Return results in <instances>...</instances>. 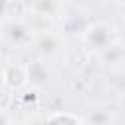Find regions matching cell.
Wrapping results in <instances>:
<instances>
[{"label":"cell","instance_id":"cell-1","mask_svg":"<svg viewBox=\"0 0 125 125\" xmlns=\"http://www.w3.org/2000/svg\"><path fill=\"white\" fill-rule=\"evenodd\" d=\"M111 39H113V31L107 23H94L84 29L86 45L96 51H105L107 47H111Z\"/></svg>","mask_w":125,"mask_h":125},{"label":"cell","instance_id":"cell-2","mask_svg":"<svg viewBox=\"0 0 125 125\" xmlns=\"http://www.w3.org/2000/svg\"><path fill=\"white\" fill-rule=\"evenodd\" d=\"M2 82L8 90H21L27 84L25 68L18 64H8L6 68H2Z\"/></svg>","mask_w":125,"mask_h":125},{"label":"cell","instance_id":"cell-3","mask_svg":"<svg viewBox=\"0 0 125 125\" xmlns=\"http://www.w3.org/2000/svg\"><path fill=\"white\" fill-rule=\"evenodd\" d=\"M25 25H27L29 31H37L39 35L41 33H49L51 31V16H43V14L31 12L27 21H25Z\"/></svg>","mask_w":125,"mask_h":125},{"label":"cell","instance_id":"cell-4","mask_svg":"<svg viewBox=\"0 0 125 125\" xmlns=\"http://www.w3.org/2000/svg\"><path fill=\"white\" fill-rule=\"evenodd\" d=\"M25 76H27V82H31V84L39 86V84H43V82L47 80V76H49V70H47L45 62H41V61H35V62H31V64L25 68Z\"/></svg>","mask_w":125,"mask_h":125},{"label":"cell","instance_id":"cell-5","mask_svg":"<svg viewBox=\"0 0 125 125\" xmlns=\"http://www.w3.org/2000/svg\"><path fill=\"white\" fill-rule=\"evenodd\" d=\"M8 37L16 45H23V43L29 41L31 35H29V29H27V25L23 21H12L8 25Z\"/></svg>","mask_w":125,"mask_h":125},{"label":"cell","instance_id":"cell-6","mask_svg":"<svg viewBox=\"0 0 125 125\" xmlns=\"http://www.w3.org/2000/svg\"><path fill=\"white\" fill-rule=\"evenodd\" d=\"M57 47H59V37L55 35V33H41L39 37H37V49H39V53H43V55H53L55 51H57Z\"/></svg>","mask_w":125,"mask_h":125},{"label":"cell","instance_id":"cell-7","mask_svg":"<svg viewBox=\"0 0 125 125\" xmlns=\"http://www.w3.org/2000/svg\"><path fill=\"white\" fill-rule=\"evenodd\" d=\"M61 27L66 31V33H78V31H84L86 27H88V23H86V20L80 16H76V14H70V16H64L62 18V21H61Z\"/></svg>","mask_w":125,"mask_h":125},{"label":"cell","instance_id":"cell-8","mask_svg":"<svg viewBox=\"0 0 125 125\" xmlns=\"http://www.w3.org/2000/svg\"><path fill=\"white\" fill-rule=\"evenodd\" d=\"M47 125H82V121H80V117H76L68 111H59L47 119Z\"/></svg>","mask_w":125,"mask_h":125},{"label":"cell","instance_id":"cell-9","mask_svg":"<svg viewBox=\"0 0 125 125\" xmlns=\"http://www.w3.org/2000/svg\"><path fill=\"white\" fill-rule=\"evenodd\" d=\"M90 121H92V125H100V123L109 121V115H107L105 111H102V109H96V111L90 115Z\"/></svg>","mask_w":125,"mask_h":125},{"label":"cell","instance_id":"cell-10","mask_svg":"<svg viewBox=\"0 0 125 125\" xmlns=\"http://www.w3.org/2000/svg\"><path fill=\"white\" fill-rule=\"evenodd\" d=\"M12 94L8 90H0V113H4V109H8V105L12 104Z\"/></svg>","mask_w":125,"mask_h":125},{"label":"cell","instance_id":"cell-11","mask_svg":"<svg viewBox=\"0 0 125 125\" xmlns=\"http://www.w3.org/2000/svg\"><path fill=\"white\" fill-rule=\"evenodd\" d=\"M8 16V2H0V18Z\"/></svg>","mask_w":125,"mask_h":125},{"label":"cell","instance_id":"cell-12","mask_svg":"<svg viewBox=\"0 0 125 125\" xmlns=\"http://www.w3.org/2000/svg\"><path fill=\"white\" fill-rule=\"evenodd\" d=\"M0 125H10V119L6 117V113H0Z\"/></svg>","mask_w":125,"mask_h":125},{"label":"cell","instance_id":"cell-13","mask_svg":"<svg viewBox=\"0 0 125 125\" xmlns=\"http://www.w3.org/2000/svg\"><path fill=\"white\" fill-rule=\"evenodd\" d=\"M100 125H111V121H105V123H100Z\"/></svg>","mask_w":125,"mask_h":125},{"label":"cell","instance_id":"cell-14","mask_svg":"<svg viewBox=\"0 0 125 125\" xmlns=\"http://www.w3.org/2000/svg\"><path fill=\"white\" fill-rule=\"evenodd\" d=\"M0 70H2V61H0Z\"/></svg>","mask_w":125,"mask_h":125}]
</instances>
